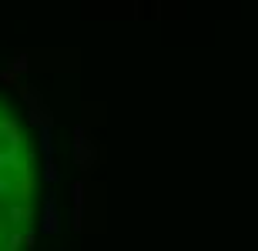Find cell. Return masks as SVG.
<instances>
[{"mask_svg":"<svg viewBox=\"0 0 258 251\" xmlns=\"http://www.w3.org/2000/svg\"><path fill=\"white\" fill-rule=\"evenodd\" d=\"M7 194H14V181L10 178H0V198H7Z\"/></svg>","mask_w":258,"mask_h":251,"instance_id":"5bb4252c","label":"cell"},{"mask_svg":"<svg viewBox=\"0 0 258 251\" xmlns=\"http://www.w3.org/2000/svg\"><path fill=\"white\" fill-rule=\"evenodd\" d=\"M84 181H74L71 184V201H74V231H81V224H84Z\"/></svg>","mask_w":258,"mask_h":251,"instance_id":"3957f363","label":"cell"},{"mask_svg":"<svg viewBox=\"0 0 258 251\" xmlns=\"http://www.w3.org/2000/svg\"><path fill=\"white\" fill-rule=\"evenodd\" d=\"M17 94L24 97V101H27L30 111H34V107H44V97H40V91H34L30 84H20V87H17Z\"/></svg>","mask_w":258,"mask_h":251,"instance_id":"ba28073f","label":"cell"},{"mask_svg":"<svg viewBox=\"0 0 258 251\" xmlns=\"http://www.w3.org/2000/svg\"><path fill=\"white\" fill-rule=\"evenodd\" d=\"M14 134H20V124L14 121V117H0V137H4V141H10Z\"/></svg>","mask_w":258,"mask_h":251,"instance_id":"9c48e42d","label":"cell"},{"mask_svg":"<svg viewBox=\"0 0 258 251\" xmlns=\"http://www.w3.org/2000/svg\"><path fill=\"white\" fill-rule=\"evenodd\" d=\"M97 157H101V151H97V144L87 137V131L81 124H74V164L81 168V171H94Z\"/></svg>","mask_w":258,"mask_h":251,"instance_id":"6da1fadb","label":"cell"},{"mask_svg":"<svg viewBox=\"0 0 258 251\" xmlns=\"http://www.w3.org/2000/svg\"><path fill=\"white\" fill-rule=\"evenodd\" d=\"M7 218H10V224H17V228H24V224H30V221H34V208H30V204H10V214H7Z\"/></svg>","mask_w":258,"mask_h":251,"instance_id":"8992f818","label":"cell"},{"mask_svg":"<svg viewBox=\"0 0 258 251\" xmlns=\"http://www.w3.org/2000/svg\"><path fill=\"white\" fill-rule=\"evenodd\" d=\"M34 184H37V174H34V164H24L17 174H14V198H17L20 204H27L30 198H34Z\"/></svg>","mask_w":258,"mask_h":251,"instance_id":"7a4b0ae2","label":"cell"},{"mask_svg":"<svg viewBox=\"0 0 258 251\" xmlns=\"http://www.w3.org/2000/svg\"><path fill=\"white\" fill-rule=\"evenodd\" d=\"M27 64H30L27 54H17V57L10 60V74H24V70H27Z\"/></svg>","mask_w":258,"mask_h":251,"instance_id":"8fae6325","label":"cell"},{"mask_svg":"<svg viewBox=\"0 0 258 251\" xmlns=\"http://www.w3.org/2000/svg\"><path fill=\"white\" fill-rule=\"evenodd\" d=\"M44 231L47 234H54L60 228V218H57V201H54V194H47V204H44Z\"/></svg>","mask_w":258,"mask_h":251,"instance_id":"5b68a950","label":"cell"},{"mask_svg":"<svg viewBox=\"0 0 258 251\" xmlns=\"http://www.w3.org/2000/svg\"><path fill=\"white\" fill-rule=\"evenodd\" d=\"M0 84H7V87H14V91H17V87H20V80H17V74L4 70V74H0Z\"/></svg>","mask_w":258,"mask_h":251,"instance_id":"7c38bea8","label":"cell"},{"mask_svg":"<svg viewBox=\"0 0 258 251\" xmlns=\"http://www.w3.org/2000/svg\"><path fill=\"white\" fill-rule=\"evenodd\" d=\"M24 164H27V161L20 157V147H4V151H0V168H4V171H14V174H17Z\"/></svg>","mask_w":258,"mask_h":251,"instance_id":"277c9868","label":"cell"},{"mask_svg":"<svg viewBox=\"0 0 258 251\" xmlns=\"http://www.w3.org/2000/svg\"><path fill=\"white\" fill-rule=\"evenodd\" d=\"M30 124L40 127V131H50V127H54V114H50V107H34V111H30Z\"/></svg>","mask_w":258,"mask_h":251,"instance_id":"52a82bcc","label":"cell"},{"mask_svg":"<svg viewBox=\"0 0 258 251\" xmlns=\"http://www.w3.org/2000/svg\"><path fill=\"white\" fill-rule=\"evenodd\" d=\"M40 151L47 154V161L54 157V134L50 131H40Z\"/></svg>","mask_w":258,"mask_h":251,"instance_id":"30bf717a","label":"cell"},{"mask_svg":"<svg viewBox=\"0 0 258 251\" xmlns=\"http://www.w3.org/2000/svg\"><path fill=\"white\" fill-rule=\"evenodd\" d=\"M44 178H47V184L57 181V164H54V161H47V168H44Z\"/></svg>","mask_w":258,"mask_h":251,"instance_id":"4fadbf2b","label":"cell"}]
</instances>
